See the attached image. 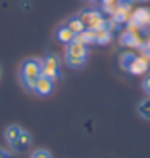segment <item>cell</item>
I'll return each mask as SVG.
<instances>
[{"instance_id": "6da1fadb", "label": "cell", "mask_w": 150, "mask_h": 158, "mask_svg": "<svg viewBox=\"0 0 150 158\" xmlns=\"http://www.w3.org/2000/svg\"><path fill=\"white\" fill-rule=\"evenodd\" d=\"M39 77H40V60L34 58V56L26 58L19 66V81L23 84V87L32 92Z\"/></svg>"}, {"instance_id": "7a4b0ae2", "label": "cell", "mask_w": 150, "mask_h": 158, "mask_svg": "<svg viewBox=\"0 0 150 158\" xmlns=\"http://www.w3.org/2000/svg\"><path fill=\"white\" fill-rule=\"evenodd\" d=\"M87 55H89L87 45H84L82 42L74 39L73 42L66 44V48H65V64L68 68L79 69V68H82L85 64V61H87Z\"/></svg>"}, {"instance_id": "3957f363", "label": "cell", "mask_w": 150, "mask_h": 158, "mask_svg": "<svg viewBox=\"0 0 150 158\" xmlns=\"http://www.w3.org/2000/svg\"><path fill=\"white\" fill-rule=\"evenodd\" d=\"M77 18L81 19V23L87 31H97L105 27V19L95 10H82L81 13H77Z\"/></svg>"}, {"instance_id": "277c9868", "label": "cell", "mask_w": 150, "mask_h": 158, "mask_svg": "<svg viewBox=\"0 0 150 158\" xmlns=\"http://www.w3.org/2000/svg\"><path fill=\"white\" fill-rule=\"evenodd\" d=\"M40 76H45L48 79H55L60 76V58L53 53L45 55L40 60Z\"/></svg>"}, {"instance_id": "5b68a950", "label": "cell", "mask_w": 150, "mask_h": 158, "mask_svg": "<svg viewBox=\"0 0 150 158\" xmlns=\"http://www.w3.org/2000/svg\"><path fill=\"white\" fill-rule=\"evenodd\" d=\"M53 87H55V81H53V79L40 76L37 79V82H35L32 92H34V94H37V95H40V97H47V95H50L53 92Z\"/></svg>"}, {"instance_id": "8992f818", "label": "cell", "mask_w": 150, "mask_h": 158, "mask_svg": "<svg viewBox=\"0 0 150 158\" xmlns=\"http://www.w3.org/2000/svg\"><path fill=\"white\" fill-rule=\"evenodd\" d=\"M31 145H32V135L23 129V131H21V134H19V137L16 139V142L13 143L10 148H11V152L23 153V152H26V150L29 148Z\"/></svg>"}, {"instance_id": "52a82bcc", "label": "cell", "mask_w": 150, "mask_h": 158, "mask_svg": "<svg viewBox=\"0 0 150 158\" xmlns=\"http://www.w3.org/2000/svg\"><path fill=\"white\" fill-rule=\"evenodd\" d=\"M55 35H56V40L61 42V44H65V45L69 44V42H73V40L76 39V34L71 32L68 27H66V24H61V26L56 27Z\"/></svg>"}, {"instance_id": "ba28073f", "label": "cell", "mask_w": 150, "mask_h": 158, "mask_svg": "<svg viewBox=\"0 0 150 158\" xmlns=\"http://www.w3.org/2000/svg\"><path fill=\"white\" fill-rule=\"evenodd\" d=\"M147 69H148L147 60L145 58H140V56H135L134 61L131 63L129 69H127V73H131V74H142V73H145Z\"/></svg>"}, {"instance_id": "9c48e42d", "label": "cell", "mask_w": 150, "mask_h": 158, "mask_svg": "<svg viewBox=\"0 0 150 158\" xmlns=\"http://www.w3.org/2000/svg\"><path fill=\"white\" fill-rule=\"evenodd\" d=\"M21 131H23V127H19L18 124H11V126H8L5 129V140H6V143H8V147H11L13 143L16 142Z\"/></svg>"}, {"instance_id": "30bf717a", "label": "cell", "mask_w": 150, "mask_h": 158, "mask_svg": "<svg viewBox=\"0 0 150 158\" xmlns=\"http://www.w3.org/2000/svg\"><path fill=\"white\" fill-rule=\"evenodd\" d=\"M65 24H66L68 29H69L71 32H74L76 35H77V34H81L82 31H85V27H84V24L81 23V19L77 18V15H76V16H71Z\"/></svg>"}, {"instance_id": "8fae6325", "label": "cell", "mask_w": 150, "mask_h": 158, "mask_svg": "<svg viewBox=\"0 0 150 158\" xmlns=\"http://www.w3.org/2000/svg\"><path fill=\"white\" fill-rule=\"evenodd\" d=\"M137 114L142 119L150 121V98L140 100V102L137 103Z\"/></svg>"}, {"instance_id": "7c38bea8", "label": "cell", "mask_w": 150, "mask_h": 158, "mask_svg": "<svg viewBox=\"0 0 150 158\" xmlns=\"http://www.w3.org/2000/svg\"><path fill=\"white\" fill-rule=\"evenodd\" d=\"M94 39H95V44H106L110 40V31H106L105 27L97 29L94 31Z\"/></svg>"}, {"instance_id": "4fadbf2b", "label": "cell", "mask_w": 150, "mask_h": 158, "mask_svg": "<svg viewBox=\"0 0 150 158\" xmlns=\"http://www.w3.org/2000/svg\"><path fill=\"white\" fill-rule=\"evenodd\" d=\"M134 58H135V55H134L132 52H126V53H123V55H121V58H119L121 68H123L124 71H127V69H129V66H131V63L134 61Z\"/></svg>"}, {"instance_id": "5bb4252c", "label": "cell", "mask_w": 150, "mask_h": 158, "mask_svg": "<svg viewBox=\"0 0 150 158\" xmlns=\"http://www.w3.org/2000/svg\"><path fill=\"white\" fill-rule=\"evenodd\" d=\"M121 42H123L124 45H131V47H137L139 45L137 35H134L132 32H126L123 37H121Z\"/></svg>"}, {"instance_id": "9a60e30c", "label": "cell", "mask_w": 150, "mask_h": 158, "mask_svg": "<svg viewBox=\"0 0 150 158\" xmlns=\"http://www.w3.org/2000/svg\"><path fill=\"white\" fill-rule=\"evenodd\" d=\"M29 158H52V153H50L48 150H45V148H37V150H34V152L31 153Z\"/></svg>"}, {"instance_id": "2e32d148", "label": "cell", "mask_w": 150, "mask_h": 158, "mask_svg": "<svg viewBox=\"0 0 150 158\" xmlns=\"http://www.w3.org/2000/svg\"><path fill=\"white\" fill-rule=\"evenodd\" d=\"M142 89H144L147 95H150V73H147L145 77L142 79Z\"/></svg>"}, {"instance_id": "e0dca14e", "label": "cell", "mask_w": 150, "mask_h": 158, "mask_svg": "<svg viewBox=\"0 0 150 158\" xmlns=\"http://www.w3.org/2000/svg\"><path fill=\"white\" fill-rule=\"evenodd\" d=\"M0 158H15V155L6 148H0Z\"/></svg>"}, {"instance_id": "ac0fdd59", "label": "cell", "mask_w": 150, "mask_h": 158, "mask_svg": "<svg viewBox=\"0 0 150 158\" xmlns=\"http://www.w3.org/2000/svg\"><path fill=\"white\" fill-rule=\"evenodd\" d=\"M0 77H2V68H0Z\"/></svg>"}]
</instances>
